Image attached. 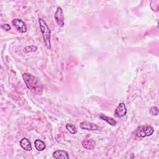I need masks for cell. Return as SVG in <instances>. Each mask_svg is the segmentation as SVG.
<instances>
[{"label": "cell", "instance_id": "cell-1", "mask_svg": "<svg viewBox=\"0 0 159 159\" xmlns=\"http://www.w3.org/2000/svg\"><path fill=\"white\" fill-rule=\"evenodd\" d=\"M23 80L27 87L34 94H41L42 93V85L39 80L32 74L25 73L22 74Z\"/></svg>", "mask_w": 159, "mask_h": 159}, {"label": "cell", "instance_id": "cell-2", "mask_svg": "<svg viewBox=\"0 0 159 159\" xmlns=\"http://www.w3.org/2000/svg\"><path fill=\"white\" fill-rule=\"evenodd\" d=\"M39 27L42 32V37L45 46L47 48L50 49L51 48V42H50V30L46 23V22L42 18L39 19Z\"/></svg>", "mask_w": 159, "mask_h": 159}, {"label": "cell", "instance_id": "cell-3", "mask_svg": "<svg viewBox=\"0 0 159 159\" xmlns=\"http://www.w3.org/2000/svg\"><path fill=\"white\" fill-rule=\"evenodd\" d=\"M154 132V129L152 126L149 125H142L139 127L135 130V135L137 137L142 138L152 135Z\"/></svg>", "mask_w": 159, "mask_h": 159}, {"label": "cell", "instance_id": "cell-4", "mask_svg": "<svg viewBox=\"0 0 159 159\" xmlns=\"http://www.w3.org/2000/svg\"><path fill=\"white\" fill-rule=\"evenodd\" d=\"M54 17L55 19L56 22L57 24L60 26L63 27L65 24V19H64V15H63V12L60 6H58L57 7L56 12L54 15Z\"/></svg>", "mask_w": 159, "mask_h": 159}, {"label": "cell", "instance_id": "cell-5", "mask_svg": "<svg viewBox=\"0 0 159 159\" xmlns=\"http://www.w3.org/2000/svg\"><path fill=\"white\" fill-rule=\"evenodd\" d=\"M13 26L20 32L24 33L27 31V26L24 21L19 19H15L12 20Z\"/></svg>", "mask_w": 159, "mask_h": 159}, {"label": "cell", "instance_id": "cell-6", "mask_svg": "<svg viewBox=\"0 0 159 159\" xmlns=\"http://www.w3.org/2000/svg\"><path fill=\"white\" fill-rule=\"evenodd\" d=\"M127 114V109L124 102H120L118 104L114 111V116L120 118L125 116Z\"/></svg>", "mask_w": 159, "mask_h": 159}, {"label": "cell", "instance_id": "cell-7", "mask_svg": "<svg viewBox=\"0 0 159 159\" xmlns=\"http://www.w3.org/2000/svg\"><path fill=\"white\" fill-rule=\"evenodd\" d=\"M80 128L83 130H97L99 129V127L92 122L88 121H83L80 123Z\"/></svg>", "mask_w": 159, "mask_h": 159}, {"label": "cell", "instance_id": "cell-8", "mask_svg": "<svg viewBox=\"0 0 159 159\" xmlns=\"http://www.w3.org/2000/svg\"><path fill=\"white\" fill-rule=\"evenodd\" d=\"M53 157L57 159H68L70 158V157L68 155V153L67 152L62 150H56L53 153Z\"/></svg>", "mask_w": 159, "mask_h": 159}, {"label": "cell", "instance_id": "cell-9", "mask_svg": "<svg viewBox=\"0 0 159 159\" xmlns=\"http://www.w3.org/2000/svg\"><path fill=\"white\" fill-rule=\"evenodd\" d=\"M20 145L21 147L26 151H30L32 149V147L30 142L29 141V139L26 138H23L20 140Z\"/></svg>", "mask_w": 159, "mask_h": 159}, {"label": "cell", "instance_id": "cell-10", "mask_svg": "<svg viewBox=\"0 0 159 159\" xmlns=\"http://www.w3.org/2000/svg\"><path fill=\"white\" fill-rule=\"evenodd\" d=\"M81 144L85 149L92 150L94 148L96 143H95L94 140H93L92 139H88V140H84L82 141Z\"/></svg>", "mask_w": 159, "mask_h": 159}, {"label": "cell", "instance_id": "cell-11", "mask_svg": "<svg viewBox=\"0 0 159 159\" xmlns=\"http://www.w3.org/2000/svg\"><path fill=\"white\" fill-rule=\"evenodd\" d=\"M99 117L101 119L106 121V122H107L109 124H110L112 126H115L116 125V121L113 118H112L111 117L106 116H105L104 114H100Z\"/></svg>", "mask_w": 159, "mask_h": 159}, {"label": "cell", "instance_id": "cell-12", "mask_svg": "<svg viewBox=\"0 0 159 159\" xmlns=\"http://www.w3.org/2000/svg\"><path fill=\"white\" fill-rule=\"evenodd\" d=\"M34 145H35V148L38 151H43L45 148V147H46L45 142H43L42 140H39V139H37L34 142Z\"/></svg>", "mask_w": 159, "mask_h": 159}, {"label": "cell", "instance_id": "cell-13", "mask_svg": "<svg viewBox=\"0 0 159 159\" xmlns=\"http://www.w3.org/2000/svg\"><path fill=\"white\" fill-rule=\"evenodd\" d=\"M66 129L71 134H76L77 132V129L75 125L71 124H67L66 125Z\"/></svg>", "mask_w": 159, "mask_h": 159}, {"label": "cell", "instance_id": "cell-14", "mask_svg": "<svg viewBox=\"0 0 159 159\" xmlns=\"http://www.w3.org/2000/svg\"><path fill=\"white\" fill-rule=\"evenodd\" d=\"M37 50V47L35 45H29L26 47L25 48H24V51L25 53H28V52H35Z\"/></svg>", "mask_w": 159, "mask_h": 159}, {"label": "cell", "instance_id": "cell-15", "mask_svg": "<svg viewBox=\"0 0 159 159\" xmlns=\"http://www.w3.org/2000/svg\"><path fill=\"white\" fill-rule=\"evenodd\" d=\"M150 112L153 116H157L158 114V108L156 106H153L150 108Z\"/></svg>", "mask_w": 159, "mask_h": 159}, {"label": "cell", "instance_id": "cell-16", "mask_svg": "<svg viewBox=\"0 0 159 159\" xmlns=\"http://www.w3.org/2000/svg\"><path fill=\"white\" fill-rule=\"evenodd\" d=\"M1 29H2L3 30H4L6 31H9L11 29V26L8 24H5L2 25L1 26Z\"/></svg>", "mask_w": 159, "mask_h": 159}]
</instances>
